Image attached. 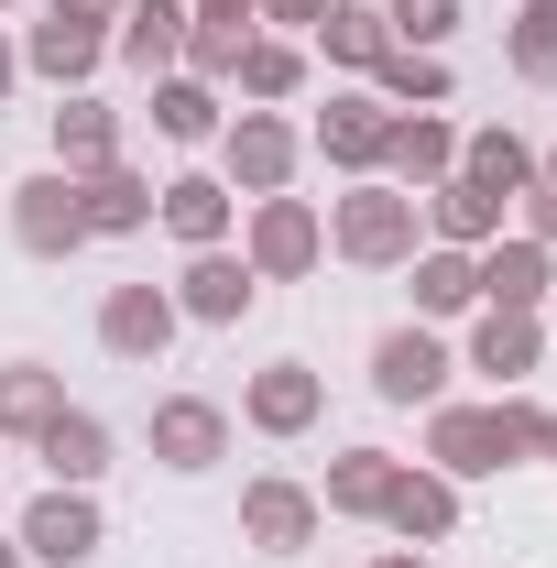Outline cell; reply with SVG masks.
Returning a JSON list of instances; mask_svg holds the SVG:
<instances>
[{
	"label": "cell",
	"mask_w": 557,
	"mask_h": 568,
	"mask_svg": "<svg viewBox=\"0 0 557 568\" xmlns=\"http://www.w3.org/2000/svg\"><path fill=\"white\" fill-rule=\"evenodd\" d=\"M175 328H186V317H175L164 284H110V295H99V351L110 361H164Z\"/></svg>",
	"instance_id": "obj_4"
},
{
	"label": "cell",
	"mask_w": 557,
	"mask_h": 568,
	"mask_svg": "<svg viewBox=\"0 0 557 568\" xmlns=\"http://www.w3.org/2000/svg\"><path fill=\"white\" fill-rule=\"evenodd\" d=\"M317 252H328V219L306 209V197H252V241H241V263H252L263 284H295Z\"/></svg>",
	"instance_id": "obj_3"
},
{
	"label": "cell",
	"mask_w": 557,
	"mask_h": 568,
	"mask_svg": "<svg viewBox=\"0 0 557 568\" xmlns=\"http://www.w3.org/2000/svg\"><path fill=\"white\" fill-rule=\"evenodd\" d=\"M394 470H405V459H383V448H340V459H328V503H317V514H372V525H383Z\"/></svg>",
	"instance_id": "obj_26"
},
{
	"label": "cell",
	"mask_w": 557,
	"mask_h": 568,
	"mask_svg": "<svg viewBox=\"0 0 557 568\" xmlns=\"http://www.w3.org/2000/svg\"><path fill=\"white\" fill-rule=\"evenodd\" d=\"M383 525H394V536H416V547H437V536L459 525V481H448V470H394Z\"/></svg>",
	"instance_id": "obj_19"
},
{
	"label": "cell",
	"mask_w": 557,
	"mask_h": 568,
	"mask_svg": "<svg viewBox=\"0 0 557 568\" xmlns=\"http://www.w3.org/2000/svg\"><path fill=\"white\" fill-rule=\"evenodd\" d=\"M547 186H557V142H547Z\"/></svg>",
	"instance_id": "obj_44"
},
{
	"label": "cell",
	"mask_w": 557,
	"mask_h": 568,
	"mask_svg": "<svg viewBox=\"0 0 557 568\" xmlns=\"http://www.w3.org/2000/svg\"><path fill=\"white\" fill-rule=\"evenodd\" d=\"M252 295H263V274H252L241 252H186V274H175V317H198V328H241Z\"/></svg>",
	"instance_id": "obj_7"
},
{
	"label": "cell",
	"mask_w": 557,
	"mask_h": 568,
	"mask_svg": "<svg viewBox=\"0 0 557 568\" xmlns=\"http://www.w3.org/2000/svg\"><path fill=\"white\" fill-rule=\"evenodd\" d=\"M77 219H88V241H132L142 219H153V186H142L132 164H99V175H77Z\"/></svg>",
	"instance_id": "obj_16"
},
{
	"label": "cell",
	"mask_w": 557,
	"mask_h": 568,
	"mask_svg": "<svg viewBox=\"0 0 557 568\" xmlns=\"http://www.w3.org/2000/svg\"><path fill=\"white\" fill-rule=\"evenodd\" d=\"M372 394H383V405H437V394H448L437 328H383V339H372Z\"/></svg>",
	"instance_id": "obj_8"
},
{
	"label": "cell",
	"mask_w": 557,
	"mask_h": 568,
	"mask_svg": "<svg viewBox=\"0 0 557 568\" xmlns=\"http://www.w3.org/2000/svg\"><path fill=\"white\" fill-rule=\"evenodd\" d=\"M383 132H394V110L361 88V99H328V121H317V153H328L340 175H383Z\"/></svg>",
	"instance_id": "obj_14"
},
{
	"label": "cell",
	"mask_w": 557,
	"mask_h": 568,
	"mask_svg": "<svg viewBox=\"0 0 557 568\" xmlns=\"http://www.w3.org/2000/svg\"><path fill=\"white\" fill-rule=\"evenodd\" d=\"M241 44H252V22H186V67H198V77H230Z\"/></svg>",
	"instance_id": "obj_35"
},
{
	"label": "cell",
	"mask_w": 557,
	"mask_h": 568,
	"mask_svg": "<svg viewBox=\"0 0 557 568\" xmlns=\"http://www.w3.org/2000/svg\"><path fill=\"white\" fill-rule=\"evenodd\" d=\"M317 405H328V383H317L306 361H263V372H252V394H241V416L263 426V437H306Z\"/></svg>",
	"instance_id": "obj_13"
},
{
	"label": "cell",
	"mask_w": 557,
	"mask_h": 568,
	"mask_svg": "<svg viewBox=\"0 0 557 568\" xmlns=\"http://www.w3.org/2000/svg\"><path fill=\"white\" fill-rule=\"evenodd\" d=\"M198 22H252V0H186Z\"/></svg>",
	"instance_id": "obj_39"
},
{
	"label": "cell",
	"mask_w": 557,
	"mask_h": 568,
	"mask_svg": "<svg viewBox=\"0 0 557 568\" xmlns=\"http://www.w3.org/2000/svg\"><path fill=\"white\" fill-rule=\"evenodd\" d=\"M153 132H164V142H209L219 132L209 77H153Z\"/></svg>",
	"instance_id": "obj_31"
},
{
	"label": "cell",
	"mask_w": 557,
	"mask_h": 568,
	"mask_svg": "<svg viewBox=\"0 0 557 568\" xmlns=\"http://www.w3.org/2000/svg\"><path fill=\"white\" fill-rule=\"evenodd\" d=\"M22 558H44V568H77V558H99V503L88 493H33L22 503Z\"/></svg>",
	"instance_id": "obj_9"
},
{
	"label": "cell",
	"mask_w": 557,
	"mask_h": 568,
	"mask_svg": "<svg viewBox=\"0 0 557 568\" xmlns=\"http://www.w3.org/2000/svg\"><path fill=\"white\" fill-rule=\"evenodd\" d=\"M186 22H198L186 0H132V11H121V33H110V55L142 67V77H164L175 55H186Z\"/></svg>",
	"instance_id": "obj_15"
},
{
	"label": "cell",
	"mask_w": 557,
	"mask_h": 568,
	"mask_svg": "<svg viewBox=\"0 0 557 568\" xmlns=\"http://www.w3.org/2000/svg\"><path fill=\"white\" fill-rule=\"evenodd\" d=\"M426 230L448 252H482V241H503V197H482L470 175H448V186H426Z\"/></svg>",
	"instance_id": "obj_21"
},
{
	"label": "cell",
	"mask_w": 557,
	"mask_h": 568,
	"mask_svg": "<svg viewBox=\"0 0 557 568\" xmlns=\"http://www.w3.org/2000/svg\"><path fill=\"white\" fill-rule=\"evenodd\" d=\"M536 351H547L536 306H482V328H470V372H492V383H525V372H536Z\"/></svg>",
	"instance_id": "obj_17"
},
{
	"label": "cell",
	"mask_w": 557,
	"mask_h": 568,
	"mask_svg": "<svg viewBox=\"0 0 557 568\" xmlns=\"http://www.w3.org/2000/svg\"><path fill=\"white\" fill-rule=\"evenodd\" d=\"M99 164H121V110L67 99V110H55V175H99Z\"/></svg>",
	"instance_id": "obj_23"
},
{
	"label": "cell",
	"mask_w": 557,
	"mask_h": 568,
	"mask_svg": "<svg viewBox=\"0 0 557 568\" xmlns=\"http://www.w3.org/2000/svg\"><path fill=\"white\" fill-rule=\"evenodd\" d=\"M482 306H547L557 274H547V241H482Z\"/></svg>",
	"instance_id": "obj_20"
},
{
	"label": "cell",
	"mask_w": 557,
	"mask_h": 568,
	"mask_svg": "<svg viewBox=\"0 0 557 568\" xmlns=\"http://www.w3.org/2000/svg\"><path fill=\"white\" fill-rule=\"evenodd\" d=\"M153 459L164 470H219L230 459V416H219L209 394H164L153 405Z\"/></svg>",
	"instance_id": "obj_11"
},
{
	"label": "cell",
	"mask_w": 557,
	"mask_h": 568,
	"mask_svg": "<svg viewBox=\"0 0 557 568\" xmlns=\"http://www.w3.org/2000/svg\"><path fill=\"white\" fill-rule=\"evenodd\" d=\"M536 426L547 405H437L426 426V470H448V481H482V470H514V459H536Z\"/></svg>",
	"instance_id": "obj_1"
},
{
	"label": "cell",
	"mask_w": 557,
	"mask_h": 568,
	"mask_svg": "<svg viewBox=\"0 0 557 568\" xmlns=\"http://www.w3.org/2000/svg\"><path fill=\"white\" fill-rule=\"evenodd\" d=\"M525 197H536V209H525V241H547V252H557V186H525Z\"/></svg>",
	"instance_id": "obj_38"
},
{
	"label": "cell",
	"mask_w": 557,
	"mask_h": 568,
	"mask_svg": "<svg viewBox=\"0 0 557 568\" xmlns=\"http://www.w3.org/2000/svg\"><path fill=\"white\" fill-rule=\"evenodd\" d=\"M503 55H514L525 88H557V0H525V22H514V44H503Z\"/></svg>",
	"instance_id": "obj_32"
},
{
	"label": "cell",
	"mask_w": 557,
	"mask_h": 568,
	"mask_svg": "<svg viewBox=\"0 0 557 568\" xmlns=\"http://www.w3.org/2000/svg\"><path fill=\"white\" fill-rule=\"evenodd\" d=\"M383 568H426V558H416V547H394V558H383Z\"/></svg>",
	"instance_id": "obj_43"
},
{
	"label": "cell",
	"mask_w": 557,
	"mask_h": 568,
	"mask_svg": "<svg viewBox=\"0 0 557 568\" xmlns=\"http://www.w3.org/2000/svg\"><path fill=\"white\" fill-rule=\"evenodd\" d=\"M153 219H164L186 252H219V241H230V186H219V175H175V186H153Z\"/></svg>",
	"instance_id": "obj_18"
},
{
	"label": "cell",
	"mask_w": 557,
	"mask_h": 568,
	"mask_svg": "<svg viewBox=\"0 0 557 568\" xmlns=\"http://www.w3.org/2000/svg\"><path fill=\"white\" fill-rule=\"evenodd\" d=\"M0 11H11V0H0Z\"/></svg>",
	"instance_id": "obj_45"
},
{
	"label": "cell",
	"mask_w": 557,
	"mask_h": 568,
	"mask_svg": "<svg viewBox=\"0 0 557 568\" xmlns=\"http://www.w3.org/2000/svg\"><path fill=\"white\" fill-rule=\"evenodd\" d=\"M11 77H22V55H11V44H0V99H11Z\"/></svg>",
	"instance_id": "obj_40"
},
{
	"label": "cell",
	"mask_w": 557,
	"mask_h": 568,
	"mask_svg": "<svg viewBox=\"0 0 557 568\" xmlns=\"http://www.w3.org/2000/svg\"><path fill=\"white\" fill-rule=\"evenodd\" d=\"M252 22H295V33H317V22H328V0H252Z\"/></svg>",
	"instance_id": "obj_36"
},
{
	"label": "cell",
	"mask_w": 557,
	"mask_h": 568,
	"mask_svg": "<svg viewBox=\"0 0 557 568\" xmlns=\"http://www.w3.org/2000/svg\"><path fill=\"white\" fill-rule=\"evenodd\" d=\"M295 164H306L295 121H274V110H241V121H230V197H284Z\"/></svg>",
	"instance_id": "obj_5"
},
{
	"label": "cell",
	"mask_w": 557,
	"mask_h": 568,
	"mask_svg": "<svg viewBox=\"0 0 557 568\" xmlns=\"http://www.w3.org/2000/svg\"><path fill=\"white\" fill-rule=\"evenodd\" d=\"M416 306H426V317L482 306V263H470V252H448V241H437V252H416Z\"/></svg>",
	"instance_id": "obj_29"
},
{
	"label": "cell",
	"mask_w": 557,
	"mask_h": 568,
	"mask_svg": "<svg viewBox=\"0 0 557 568\" xmlns=\"http://www.w3.org/2000/svg\"><path fill=\"white\" fill-rule=\"evenodd\" d=\"M383 33L416 44V55H437V44L459 33V0H383Z\"/></svg>",
	"instance_id": "obj_33"
},
{
	"label": "cell",
	"mask_w": 557,
	"mask_h": 568,
	"mask_svg": "<svg viewBox=\"0 0 557 568\" xmlns=\"http://www.w3.org/2000/svg\"><path fill=\"white\" fill-rule=\"evenodd\" d=\"M317 44H328L340 67H383V55H394V33H383V11H372V0H328Z\"/></svg>",
	"instance_id": "obj_30"
},
{
	"label": "cell",
	"mask_w": 557,
	"mask_h": 568,
	"mask_svg": "<svg viewBox=\"0 0 557 568\" xmlns=\"http://www.w3.org/2000/svg\"><path fill=\"white\" fill-rule=\"evenodd\" d=\"M99 55H110V33H88V22H33V44H22V67L44 77V88H77V77H99Z\"/></svg>",
	"instance_id": "obj_22"
},
{
	"label": "cell",
	"mask_w": 557,
	"mask_h": 568,
	"mask_svg": "<svg viewBox=\"0 0 557 568\" xmlns=\"http://www.w3.org/2000/svg\"><path fill=\"white\" fill-rule=\"evenodd\" d=\"M328 241H340V263H361V274H394V263H416L426 241V209L405 197V186H383V175H361L340 209H328Z\"/></svg>",
	"instance_id": "obj_2"
},
{
	"label": "cell",
	"mask_w": 557,
	"mask_h": 568,
	"mask_svg": "<svg viewBox=\"0 0 557 568\" xmlns=\"http://www.w3.org/2000/svg\"><path fill=\"white\" fill-rule=\"evenodd\" d=\"M11 241H22L33 263H67L77 241H88V219H77V175H22V186H11Z\"/></svg>",
	"instance_id": "obj_6"
},
{
	"label": "cell",
	"mask_w": 557,
	"mask_h": 568,
	"mask_svg": "<svg viewBox=\"0 0 557 568\" xmlns=\"http://www.w3.org/2000/svg\"><path fill=\"white\" fill-rule=\"evenodd\" d=\"M230 88H241L252 110H274V99H295V88H306V55H295L284 33H252V44H241V67H230Z\"/></svg>",
	"instance_id": "obj_27"
},
{
	"label": "cell",
	"mask_w": 557,
	"mask_h": 568,
	"mask_svg": "<svg viewBox=\"0 0 557 568\" xmlns=\"http://www.w3.org/2000/svg\"><path fill=\"white\" fill-rule=\"evenodd\" d=\"M55 416H67V383L44 361H0V437H44Z\"/></svg>",
	"instance_id": "obj_24"
},
{
	"label": "cell",
	"mask_w": 557,
	"mask_h": 568,
	"mask_svg": "<svg viewBox=\"0 0 557 568\" xmlns=\"http://www.w3.org/2000/svg\"><path fill=\"white\" fill-rule=\"evenodd\" d=\"M0 568H22V536H0Z\"/></svg>",
	"instance_id": "obj_42"
},
{
	"label": "cell",
	"mask_w": 557,
	"mask_h": 568,
	"mask_svg": "<svg viewBox=\"0 0 557 568\" xmlns=\"http://www.w3.org/2000/svg\"><path fill=\"white\" fill-rule=\"evenodd\" d=\"M459 175V132L437 121V110H394V132H383V186H405V197H426V186H448Z\"/></svg>",
	"instance_id": "obj_10"
},
{
	"label": "cell",
	"mask_w": 557,
	"mask_h": 568,
	"mask_svg": "<svg viewBox=\"0 0 557 568\" xmlns=\"http://www.w3.org/2000/svg\"><path fill=\"white\" fill-rule=\"evenodd\" d=\"M44 11H55V22H88V33H110V22H121L132 0H44Z\"/></svg>",
	"instance_id": "obj_37"
},
{
	"label": "cell",
	"mask_w": 557,
	"mask_h": 568,
	"mask_svg": "<svg viewBox=\"0 0 557 568\" xmlns=\"http://www.w3.org/2000/svg\"><path fill=\"white\" fill-rule=\"evenodd\" d=\"M241 547H263V558L317 547V493H306V481H252V493H241Z\"/></svg>",
	"instance_id": "obj_12"
},
{
	"label": "cell",
	"mask_w": 557,
	"mask_h": 568,
	"mask_svg": "<svg viewBox=\"0 0 557 568\" xmlns=\"http://www.w3.org/2000/svg\"><path fill=\"white\" fill-rule=\"evenodd\" d=\"M459 175H470L482 197H525V186H536V153H525L514 132H470L459 142Z\"/></svg>",
	"instance_id": "obj_28"
},
{
	"label": "cell",
	"mask_w": 557,
	"mask_h": 568,
	"mask_svg": "<svg viewBox=\"0 0 557 568\" xmlns=\"http://www.w3.org/2000/svg\"><path fill=\"white\" fill-rule=\"evenodd\" d=\"M372 77H383V99H416V110H437V99H448V67H437V55H416V44H394Z\"/></svg>",
	"instance_id": "obj_34"
},
{
	"label": "cell",
	"mask_w": 557,
	"mask_h": 568,
	"mask_svg": "<svg viewBox=\"0 0 557 568\" xmlns=\"http://www.w3.org/2000/svg\"><path fill=\"white\" fill-rule=\"evenodd\" d=\"M536 459H557V416H547V426H536Z\"/></svg>",
	"instance_id": "obj_41"
},
{
	"label": "cell",
	"mask_w": 557,
	"mask_h": 568,
	"mask_svg": "<svg viewBox=\"0 0 557 568\" xmlns=\"http://www.w3.org/2000/svg\"><path fill=\"white\" fill-rule=\"evenodd\" d=\"M33 448H44V470H55L67 493H88V481L110 470V426H99V416H77V405H67V416H55V426H44Z\"/></svg>",
	"instance_id": "obj_25"
}]
</instances>
